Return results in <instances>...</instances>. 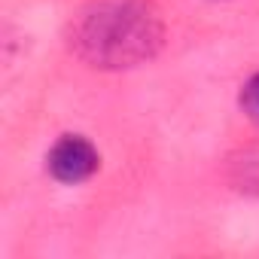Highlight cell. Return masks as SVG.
Segmentation results:
<instances>
[{"label":"cell","instance_id":"cell-4","mask_svg":"<svg viewBox=\"0 0 259 259\" xmlns=\"http://www.w3.org/2000/svg\"><path fill=\"white\" fill-rule=\"evenodd\" d=\"M244 186L253 189V192H259V156L244 162Z\"/></svg>","mask_w":259,"mask_h":259},{"label":"cell","instance_id":"cell-1","mask_svg":"<svg viewBox=\"0 0 259 259\" xmlns=\"http://www.w3.org/2000/svg\"><path fill=\"white\" fill-rule=\"evenodd\" d=\"M165 22L150 0H101L70 31L73 52L101 70L138 67L162 49Z\"/></svg>","mask_w":259,"mask_h":259},{"label":"cell","instance_id":"cell-2","mask_svg":"<svg viewBox=\"0 0 259 259\" xmlns=\"http://www.w3.org/2000/svg\"><path fill=\"white\" fill-rule=\"evenodd\" d=\"M101 168L98 147L82 135H61L46 153V174L61 186H79Z\"/></svg>","mask_w":259,"mask_h":259},{"label":"cell","instance_id":"cell-3","mask_svg":"<svg viewBox=\"0 0 259 259\" xmlns=\"http://www.w3.org/2000/svg\"><path fill=\"white\" fill-rule=\"evenodd\" d=\"M238 104L244 110V116L259 128V70L241 85V95H238Z\"/></svg>","mask_w":259,"mask_h":259}]
</instances>
